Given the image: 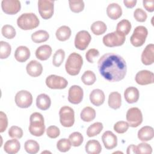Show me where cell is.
Segmentation results:
<instances>
[{
	"instance_id": "6da1fadb",
	"label": "cell",
	"mask_w": 154,
	"mask_h": 154,
	"mask_svg": "<svg viewBox=\"0 0 154 154\" xmlns=\"http://www.w3.org/2000/svg\"><path fill=\"white\" fill-rule=\"evenodd\" d=\"M100 74L109 82H117L122 80L127 71L125 60L119 54L106 53L103 55L97 62Z\"/></svg>"
},
{
	"instance_id": "7a4b0ae2",
	"label": "cell",
	"mask_w": 154,
	"mask_h": 154,
	"mask_svg": "<svg viewBox=\"0 0 154 154\" xmlns=\"http://www.w3.org/2000/svg\"><path fill=\"white\" fill-rule=\"evenodd\" d=\"M45 131L43 116L39 112L32 113L29 117V131L30 134L35 137H40L43 135Z\"/></svg>"
},
{
	"instance_id": "3957f363",
	"label": "cell",
	"mask_w": 154,
	"mask_h": 154,
	"mask_svg": "<svg viewBox=\"0 0 154 154\" xmlns=\"http://www.w3.org/2000/svg\"><path fill=\"white\" fill-rule=\"evenodd\" d=\"M82 64L83 60L81 55L76 52H73L67 58L65 69L68 74L72 76H76L79 74Z\"/></svg>"
},
{
	"instance_id": "277c9868",
	"label": "cell",
	"mask_w": 154,
	"mask_h": 154,
	"mask_svg": "<svg viewBox=\"0 0 154 154\" xmlns=\"http://www.w3.org/2000/svg\"><path fill=\"white\" fill-rule=\"evenodd\" d=\"M40 23L37 16L32 13H23L17 19V26L23 30H29L37 28Z\"/></svg>"
},
{
	"instance_id": "5b68a950",
	"label": "cell",
	"mask_w": 154,
	"mask_h": 154,
	"mask_svg": "<svg viewBox=\"0 0 154 154\" xmlns=\"http://www.w3.org/2000/svg\"><path fill=\"white\" fill-rule=\"evenodd\" d=\"M126 40L125 35L117 31L108 33L103 37V43L107 47L120 46L123 45Z\"/></svg>"
},
{
	"instance_id": "8992f818",
	"label": "cell",
	"mask_w": 154,
	"mask_h": 154,
	"mask_svg": "<svg viewBox=\"0 0 154 154\" xmlns=\"http://www.w3.org/2000/svg\"><path fill=\"white\" fill-rule=\"evenodd\" d=\"M60 122L64 127H72L75 122V112L73 109L67 106H63L59 111Z\"/></svg>"
},
{
	"instance_id": "52a82bcc",
	"label": "cell",
	"mask_w": 154,
	"mask_h": 154,
	"mask_svg": "<svg viewBox=\"0 0 154 154\" xmlns=\"http://www.w3.org/2000/svg\"><path fill=\"white\" fill-rule=\"evenodd\" d=\"M148 34L147 29L144 26H137L130 38L131 44L135 47H140L143 45Z\"/></svg>"
},
{
	"instance_id": "ba28073f",
	"label": "cell",
	"mask_w": 154,
	"mask_h": 154,
	"mask_svg": "<svg viewBox=\"0 0 154 154\" xmlns=\"http://www.w3.org/2000/svg\"><path fill=\"white\" fill-rule=\"evenodd\" d=\"M54 1L51 0H39L38 9L41 17L43 19H48L54 14Z\"/></svg>"
},
{
	"instance_id": "9c48e42d",
	"label": "cell",
	"mask_w": 154,
	"mask_h": 154,
	"mask_svg": "<svg viewBox=\"0 0 154 154\" xmlns=\"http://www.w3.org/2000/svg\"><path fill=\"white\" fill-rule=\"evenodd\" d=\"M126 120L131 127L136 128L141 124L143 115L140 109L137 107L129 108L126 113Z\"/></svg>"
},
{
	"instance_id": "30bf717a",
	"label": "cell",
	"mask_w": 154,
	"mask_h": 154,
	"mask_svg": "<svg viewBox=\"0 0 154 154\" xmlns=\"http://www.w3.org/2000/svg\"><path fill=\"white\" fill-rule=\"evenodd\" d=\"M15 102L17 106L19 108H28L32 103V94L26 90L19 91L16 94Z\"/></svg>"
},
{
	"instance_id": "8fae6325",
	"label": "cell",
	"mask_w": 154,
	"mask_h": 154,
	"mask_svg": "<svg viewBox=\"0 0 154 154\" xmlns=\"http://www.w3.org/2000/svg\"><path fill=\"white\" fill-rule=\"evenodd\" d=\"M91 37L90 33L85 30L79 31L75 38V46L79 50H85L90 43Z\"/></svg>"
},
{
	"instance_id": "7c38bea8",
	"label": "cell",
	"mask_w": 154,
	"mask_h": 154,
	"mask_svg": "<svg viewBox=\"0 0 154 154\" xmlns=\"http://www.w3.org/2000/svg\"><path fill=\"white\" fill-rule=\"evenodd\" d=\"M46 84L51 89H64L67 86L68 82L63 77L51 75L46 78Z\"/></svg>"
},
{
	"instance_id": "4fadbf2b",
	"label": "cell",
	"mask_w": 154,
	"mask_h": 154,
	"mask_svg": "<svg viewBox=\"0 0 154 154\" xmlns=\"http://www.w3.org/2000/svg\"><path fill=\"white\" fill-rule=\"evenodd\" d=\"M2 11L7 14H15L21 8L20 2L18 0H3L1 2Z\"/></svg>"
},
{
	"instance_id": "5bb4252c",
	"label": "cell",
	"mask_w": 154,
	"mask_h": 154,
	"mask_svg": "<svg viewBox=\"0 0 154 154\" xmlns=\"http://www.w3.org/2000/svg\"><path fill=\"white\" fill-rule=\"evenodd\" d=\"M84 96L82 88L79 85H74L70 87L68 94V100L72 104H78L81 102Z\"/></svg>"
},
{
	"instance_id": "9a60e30c",
	"label": "cell",
	"mask_w": 154,
	"mask_h": 154,
	"mask_svg": "<svg viewBox=\"0 0 154 154\" xmlns=\"http://www.w3.org/2000/svg\"><path fill=\"white\" fill-rule=\"evenodd\" d=\"M153 73L147 70L138 72L135 75L136 82L141 85H144L153 83Z\"/></svg>"
},
{
	"instance_id": "2e32d148",
	"label": "cell",
	"mask_w": 154,
	"mask_h": 154,
	"mask_svg": "<svg viewBox=\"0 0 154 154\" xmlns=\"http://www.w3.org/2000/svg\"><path fill=\"white\" fill-rule=\"evenodd\" d=\"M102 140L105 147L108 150H111L116 147L117 145V137L111 131H105L102 136Z\"/></svg>"
},
{
	"instance_id": "e0dca14e",
	"label": "cell",
	"mask_w": 154,
	"mask_h": 154,
	"mask_svg": "<svg viewBox=\"0 0 154 154\" xmlns=\"http://www.w3.org/2000/svg\"><path fill=\"white\" fill-rule=\"evenodd\" d=\"M141 61L146 66L151 65L154 62V45H147L141 54Z\"/></svg>"
},
{
	"instance_id": "ac0fdd59",
	"label": "cell",
	"mask_w": 154,
	"mask_h": 154,
	"mask_svg": "<svg viewBox=\"0 0 154 154\" xmlns=\"http://www.w3.org/2000/svg\"><path fill=\"white\" fill-rule=\"evenodd\" d=\"M27 73L32 77L40 76L43 72L42 65L36 60L31 61L26 67Z\"/></svg>"
},
{
	"instance_id": "d6986e66",
	"label": "cell",
	"mask_w": 154,
	"mask_h": 154,
	"mask_svg": "<svg viewBox=\"0 0 154 154\" xmlns=\"http://www.w3.org/2000/svg\"><path fill=\"white\" fill-rule=\"evenodd\" d=\"M105 94L103 91L100 89H94L90 94L91 103L96 106L102 105L105 101Z\"/></svg>"
},
{
	"instance_id": "ffe728a7",
	"label": "cell",
	"mask_w": 154,
	"mask_h": 154,
	"mask_svg": "<svg viewBox=\"0 0 154 154\" xmlns=\"http://www.w3.org/2000/svg\"><path fill=\"white\" fill-rule=\"evenodd\" d=\"M106 14L110 19L117 20L120 18L122 14V7L117 3L110 4L106 8Z\"/></svg>"
},
{
	"instance_id": "44dd1931",
	"label": "cell",
	"mask_w": 154,
	"mask_h": 154,
	"mask_svg": "<svg viewBox=\"0 0 154 154\" xmlns=\"http://www.w3.org/2000/svg\"><path fill=\"white\" fill-rule=\"evenodd\" d=\"M139 91L134 87L127 88L124 92V97L126 101L129 103H134L138 101L139 99Z\"/></svg>"
},
{
	"instance_id": "7402d4cb",
	"label": "cell",
	"mask_w": 154,
	"mask_h": 154,
	"mask_svg": "<svg viewBox=\"0 0 154 154\" xmlns=\"http://www.w3.org/2000/svg\"><path fill=\"white\" fill-rule=\"evenodd\" d=\"M31 53L29 48L26 46H20L17 48L14 52L15 59L20 63L26 61L30 57Z\"/></svg>"
},
{
	"instance_id": "603a6c76",
	"label": "cell",
	"mask_w": 154,
	"mask_h": 154,
	"mask_svg": "<svg viewBox=\"0 0 154 154\" xmlns=\"http://www.w3.org/2000/svg\"><path fill=\"white\" fill-rule=\"evenodd\" d=\"M52 48L48 45H43L39 46L35 51V57L42 61L48 60L52 54Z\"/></svg>"
},
{
	"instance_id": "cb8c5ba5",
	"label": "cell",
	"mask_w": 154,
	"mask_h": 154,
	"mask_svg": "<svg viewBox=\"0 0 154 154\" xmlns=\"http://www.w3.org/2000/svg\"><path fill=\"white\" fill-rule=\"evenodd\" d=\"M154 137V131L152 127L145 126L141 128L138 132V138L141 141L151 140Z\"/></svg>"
},
{
	"instance_id": "d4e9b609",
	"label": "cell",
	"mask_w": 154,
	"mask_h": 154,
	"mask_svg": "<svg viewBox=\"0 0 154 154\" xmlns=\"http://www.w3.org/2000/svg\"><path fill=\"white\" fill-rule=\"evenodd\" d=\"M20 148V143L16 139H12L7 141L4 146V151L9 154L17 153L19 151Z\"/></svg>"
},
{
	"instance_id": "484cf974",
	"label": "cell",
	"mask_w": 154,
	"mask_h": 154,
	"mask_svg": "<svg viewBox=\"0 0 154 154\" xmlns=\"http://www.w3.org/2000/svg\"><path fill=\"white\" fill-rule=\"evenodd\" d=\"M51 105V100L49 96L46 94H39L36 99V105L41 110H47Z\"/></svg>"
},
{
	"instance_id": "4316f807",
	"label": "cell",
	"mask_w": 154,
	"mask_h": 154,
	"mask_svg": "<svg viewBox=\"0 0 154 154\" xmlns=\"http://www.w3.org/2000/svg\"><path fill=\"white\" fill-rule=\"evenodd\" d=\"M108 105L114 109H119L122 105V97L121 94L117 92L114 91L109 94L108 97Z\"/></svg>"
},
{
	"instance_id": "83f0119b",
	"label": "cell",
	"mask_w": 154,
	"mask_h": 154,
	"mask_svg": "<svg viewBox=\"0 0 154 154\" xmlns=\"http://www.w3.org/2000/svg\"><path fill=\"white\" fill-rule=\"evenodd\" d=\"M85 151L88 154H99L102 151L100 143L96 140H89L85 144Z\"/></svg>"
},
{
	"instance_id": "f1b7e54d",
	"label": "cell",
	"mask_w": 154,
	"mask_h": 154,
	"mask_svg": "<svg viewBox=\"0 0 154 154\" xmlns=\"http://www.w3.org/2000/svg\"><path fill=\"white\" fill-rule=\"evenodd\" d=\"M71 32V29L69 26L63 25L57 29L55 32V35L58 40L61 42H64L70 38Z\"/></svg>"
},
{
	"instance_id": "f546056e",
	"label": "cell",
	"mask_w": 154,
	"mask_h": 154,
	"mask_svg": "<svg viewBox=\"0 0 154 154\" xmlns=\"http://www.w3.org/2000/svg\"><path fill=\"white\" fill-rule=\"evenodd\" d=\"M81 119L84 122H89L93 120L96 117L95 110L90 106L85 107L81 112Z\"/></svg>"
},
{
	"instance_id": "4dcf8cb0",
	"label": "cell",
	"mask_w": 154,
	"mask_h": 154,
	"mask_svg": "<svg viewBox=\"0 0 154 154\" xmlns=\"http://www.w3.org/2000/svg\"><path fill=\"white\" fill-rule=\"evenodd\" d=\"M49 35L46 31L38 30L32 34L31 39L35 43L45 42L48 40Z\"/></svg>"
},
{
	"instance_id": "1f68e13d",
	"label": "cell",
	"mask_w": 154,
	"mask_h": 154,
	"mask_svg": "<svg viewBox=\"0 0 154 154\" xmlns=\"http://www.w3.org/2000/svg\"><path fill=\"white\" fill-rule=\"evenodd\" d=\"M90 29L93 33L96 35H102L106 31V25L102 21L94 22L90 27Z\"/></svg>"
},
{
	"instance_id": "d6a6232c",
	"label": "cell",
	"mask_w": 154,
	"mask_h": 154,
	"mask_svg": "<svg viewBox=\"0 0 154 154\" xmlns=\"http://www.w3.org/2000/svg\"><path fill=\"white\" fill-rule=\"evenodd\" d=\"M131 23L128 20L123 19L117 23L116 27V31L126 35H128L131 31Z\"/></svg>"
},
{
	"instance_id": "836d02e7",
	"label": "cell",
	"mask_w": 154,
	"mask_h": 154,
	"mask_svg": "<svg viewBox=\"0 0 154 154\" xmlns=\"http://www.w3.org/2000/svg\"><path fill=\"white\" fill-rule=\"evenodd\" d=\"M103 125L100 122H96L90 125L87 130V135L89 137H94L100 133L103 129Z\"/></svg>"
},
{
	"instance_id": "e575fe53",
	"label": "cell",
	"mask_w": 154,
	"mask_h": 154,
	"mask_svg": "<svg viewBox=\"0 0 154 154\" xmlns=\"http://www.w3.org/2000/svg\"><path fill=\"white\" fill-rule=\"evenodd\" d=\"M25 149L26 152L29 154H35L40 149L38 143L33 140H28L25 143Z\"/></svg>"
},
{
	"instance_id": "d590c367",
	"label": "cell",
	"mask_w": 154,
	"mask_h": 154,
	"mask_svg": "<svg viewBox=\"0 0 154 154\" xmlns=\"http://www.w3.org/2000/svg\"><path fill=\"white\" fill-rule=\"evenodd\" d=\"M96 80L94 73L91 70L85 71L81 76V81L87 85H93Z\"/></svg>"
},
{
	"instance_id": "8d00e7d4",
	"label": "cell",
	"mask_w": 154,
	"mask_h": 154,
	"mask_svg": "<svg viewBox=\"0 0 154 154\" xmlns=\"http://www.w3.org/2000/svg\"><path fill=\"white\" fill-rule=\"evenodd\" d=\"M65 58V52L64 50L58 49L53 55L52 64L55 67H59L63 63Z\"/></svg>"
},
{
	"instance_id": "74e56055",
	"label": "cell",
	"mask_w": 154,
	"mask_h": 154,
	"mask_svg": "<svg viewBox=\"0 0 154 154\" xmlns=\"http://www.w3.org/2000/svg\"><path fill=\"white\" fill-rule=\"evenodd\" d=\"M11 48L9 43L7 42L1 41L0 42V58L5 59L9 57L11 54Z\"/></svg>"
},
{
	"instance_id": "f35d334b",
	"label": "cell",
	"mask_w": 154,
	"mask_h": 154,
	"mask_svg": "<svg viewBox=\"0 0 154 154\" xmlns=\"http://www.w3.org/2000/svg\"><path fill=\"white\" fill-rule=\"evenodd\" d=\"M69 140H70L71 144L74 147H78L81 145L83 142L84 138L82 135L78 132H75L72 133L69 137Z\"/></svg>"
},
{
	"instance_id": "ab89813d",
	"label": "cell",
	"mask_w": 154,
	"mask_h": 154,
	"mask_svg": "<svg viewBox=\"0 0 154 154\" xmlns=\"http://www.w3.org/2000/svg\"><path fill=\"white\" fill-rule=\"evenodd\" d=\"M2 35L8 39H12L16 35V30L14 28L10 25H5L1 29Z\"/></svg>"
},
{
	"instance_id": "60d3db41",
	"label": "cell",
	"mask_w": 154,
	"mask_h": 154,
	"mask_svg": "<svg viewBox=\"0 0 154 154\" xmlns=\"http://www.w3.org/2000/svg\"><path fill=\"white\" fill-rule=\"evenodd\" d=\"M69 4L71 11L74 13H79L84 8V2L81 0L69 1Z\"/></svg>"
},
{
	"instance_id": "b9f144b4",
	"label": "cell",
	"mask_w": 154,
	"mask_h": 154,
	"mask_svg": "<svg viewBox=\"0 0 154 154\" xmlns=\"http://www.w3.org/2000/svg\"><path fill=\"white\" fill-rule=\"evenodd\" d=\"M71 143L69 139L62 138L58 141L57 143V147L58 150L61 152H66L71 148Z\"/></svg>"
},
{
	"instance_id": "7bdbcfd3",
	"label": "cell",
	"mask_w": 154,
	"mask_h": 154,
	"mask_svg": "<svg viewBox=\"0 0 154 154\" xmlns=\"http://www.w3.org/2000/svg\"><path fill=\"white\" fill-rule=\"evenodd\" d=\"M8 135L13 138H20L23 136V131L19 126H12L8 130Z\"/></svg>"
},
{
	"instance_id": "ee69618b",
	"label": "cell",
	"mask_w": 154,
	"mask_h": 154,
	"mask_svg": "<svg viewBox=\"0 0 154 154\" xmlns=\"http://www.w3.org/2000/svg\"><path fill=\"white\" fill-rule=\"evenodd\" d=\"M129 127V125L128 122L119 121L114 125V130L118 134H123L127 131Z\"/></svg>"
},
{
	"instance_id": "f6af8a7d",
	"label": "cell",
	"mask_w": 154,
	"mask_h": 154,
	"mask_svg": "<svg viewBox=\"0 0 154 154\" xmlns=\"http://www.w3.org/2000/svg\"><path fill=\"white\" fill-rule=\"evenodd\" d=\"M152 152V147L147 143H141L136 146V153H148Z\"/></svg>"
},
{
	"instance_id": "bcb514c9",
	"label": "cell",
	"mask_w": 154,
	"mask_h": 154,
	"mask_svg": "<svg viewBox=\"0 0 154 154\" xmlns=\"http://www.w3.org/2000/svg\"><path fill=\"white\" fill-rule=\"evenodd\" d=\"M134 17L137 21L144 22L147 19V16L146 13L143 9L138 8L134 12Z\"/></svg>"
},
{
	"instance_id": "7dc6e473",
	"label": "cell",
	"mask_w": 154,
	"mask_h": 154,
	"mask_svg": "<svg viewBox=\"0 0 154 154\" xmlns=\"http://www.w3.org/2000/svg\"><path fill=\"white\" fill-rule=\"evenodd\" d=\"M46 134L51 138H56L60 135V131L55 126H50L46 129Z\"/></svg>"
},
{
	"instance_id": "c3c4849f",
	"label": "cell",
	"mask_w": 154,
	"mask_h": 154,
	"mask_svg": "<svg viewBox=\"0 0 154 154\" xmlns=\"http://www.w3.org/2000/svg\"><path fill=\"white\" fill-rule=\"evenodd\" d=\"M99 55V52L96 49H90L85 54L86 60L90 63H93V59Z\"/></svg>"
},
{
	"instance_id": "681fc988",
	"label": "cell",
	"mask_w": 154,
	"mask_h": 154,
	"mask_svg": "<svg viewBox=\"0 0 154 154\" xmlns=\"http://www.w3.org/2000/svg\"><path fill=\"white\" fill-rule=\"evenodd\" d=\"M8 126V119L6 114L2 112H0V132H3L5 131Z\"/></svg>"
},
{
	"instance_id": "f907efd6",
	"label": "cell",
	"mask_w": 154,
	"mask_h": 154,
	"mask_svg": "<svg viewBox=\"0 0 154 154\" xmlns=\"http://www.w3.org/2000/svg\"><path fill=\"white\" fill-rule=\"evenodd\" d=\"M143 6L149 12H153L154 11V1L153 0H144L143 1Z\"/></svg>"
},
{
	"instance_id": "816d5d0a",
	"label": "cell",
	"mask_w": 154,
	"mask_h": 154,
	"mask_svg": "<svg viewBox=\"0 0 154 154\" xmlns=\"http://www.w3.org/2000/svg\"><path fill=\"white\" fill-rule=\"evenodd\" d=\"M123 3L125 4V5L129 8H132L134 7L135 6L136 4H137V1L136 0H130V1H128V0H124L123 1Z\"/></svg>"
},
{
	"instance_id": "f5cc1de1",
	"label": "cell",
	"mask_w": 154,
	"mask_h": 154,
	"mask_svg": "<svg viewBox=\"0 0 154 154\" xmlns=\"http://www.w3.org/2000/svg\"><path fill=\"white\" fill-rule=\"evenodd\" d=\"M126 153L128 154H131V153H136V146L135 145H130L127 148V152Z\"/></svg>"
}]
</instances>
